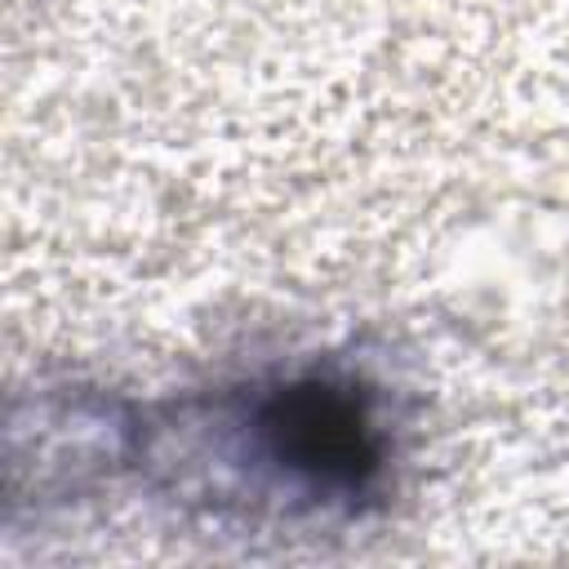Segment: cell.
Listing matches in <instances>:
<instances>
[{
    "instance_id": "1",
    "label": "cell",
    "mask_w": 569,
    "mask_h": 569,
    "mask_svg": "<svg viewBox=\"0 0 569 569\" xmlns=\"http://www.w3.org/2000/svg\"><path fill=\"white\" fill-rule=\"evenodd\" d=\"M271 436L293 467L329 480H360L373 467V440L360 405L329 387L284 391L271 409Z\"/></svg>"
}]
</instances>
